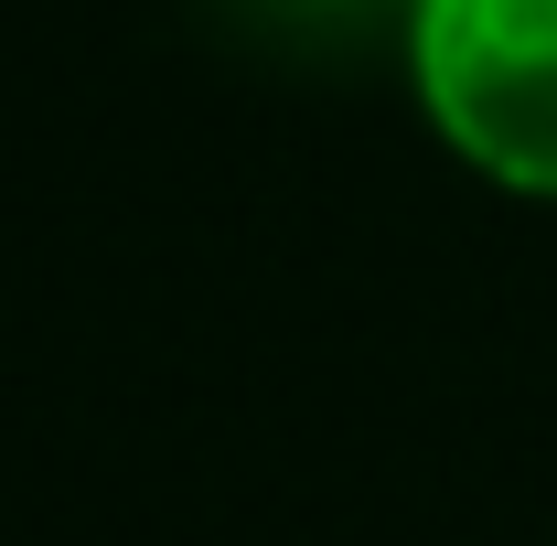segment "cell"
Listing matches in <instances>:
<instances>
[{"instance_id":"1","label":"cell","mask_w":557,"mask_h":546,"mask_svg":"<svg viewBox=\"0 0 557 546\" xmlns=\"http://www.w3.org/2000/svg\"><path fill=\"white\" fill-rule=\"evenodd\" d=\"M408 86L483 183L557 204V0H408Z\"/></svg>"}]
</instances>
